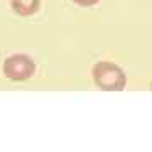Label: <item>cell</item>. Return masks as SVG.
Wrapping results in <instances>:
<instances>
[{"mask_svg":"<svg viewBox=\"0 0 152 152\" xmlns=\"http://www.w3.org/2000/svg\"><path fill=\"white\" fill-rule=\"evenodd\" d=\"M93 81L103 91H122L127 86V76L124 69L115 63L100 61L93 66Z\"/></svg>","mask_w":152,"mask_h":152,"instance_id":"cell-1","label":"cell"},{"mask_svg":"<svg viewBox=\"0 0 152 152\" xmlns=\"http://www.w3.org/2000/svg\"><path fill=\"white\" fill-rule=\"evenodd\" d=\"M36 73V63L27 54H12L4 63V75L12 81H26Z\"/></svg>","mask_w":152,"mask_h":152,"instance_id":"cell-2","label":"cell"},{"mask_svg":"<svg viewBox=\"0 0 152 152\" xmlns=\"http://www.w3.org/2000/svg\"><path fill=\"white\" fill-rule=\"evenodd\" d=\"M12 10L20 17L34 15L41 7V0H10Z\"/></svg>","mask_w":152,"mask_h":152,"instance_id":"cell-3","label":"cell"},{"mask_svg":"<svg viewBox=\"0 0 152 152\" xmlns=\"http://www.w3.org/2000/svg\"><path fill=\"white\" fill-rule=\"evenodd\" d=\"M73 2L80 7H93V5H96L100 0H73Z\"/></svg>","mask_w":152,"mask_h":152,"instance_id":"cell-4","label":"cell"},{"mask_svg":"<svg viewBox=\"0 0 152 152\" xmlns=\"http://www.w3.org/2000/svg\"><path fill=\"white\" fill-rule=\"evenodd\" d=\"M151 90H152V81H151Z\"/></svg>","mask_w":152,"mask_h":152,"instance_id":"cell-5","label":"cell"}]
</instances>
